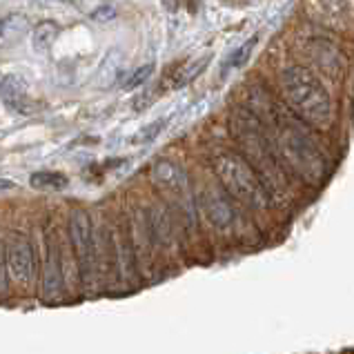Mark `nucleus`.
<instances>
[{
	"label": "nucleus",
	"instance_id": "nucleus-11",
	"mask_svg": "<svg viewBox=\"0 0 354 354\" xmlns=\"http://www.w3.org/2000/svg\"><path fill=\"white\" fill-rule=\"evenodd\" d=\"M29 18L25 14H9L0 18V49L18 45L29 34Z\"/></svg>",
	"mask_w": 354,
	"mask_h": 354
},
{
	"label": "nucleus",
	"instance_id": "nucleus-3",
	"mask_svg": "<svg viewBox=\"0 0 354 354\" xmlns=\"http://www.w3.org/2000/svg\"><path fill=\"white\" fill-rule=\"evenodd\" d=\"M212 167H214L221 187L241 207H245L248 212H257V214H263V212L274 207L266 185L261 183L257 171L248 165V160L239 151H216L214 158H212Z\"/></svg>",
	"mask_w": 354,
	"mask_h": 354
},
{
	"label": "nucleus",
	"instance_id": "nucleus-7",
	"mask_svg": "<svg viewBox=\"0 0 354 354\" xmlns=\"http://www.w3.org/2000/svg\"><path fill=\"white\" fill-rule=\"evenodd\" d=\"M198 205L203 216L214 225L218 232H234L239 234V227L248 223L239 212V203L232 198L227 192L218 185H205L198 194Z\"/></svg>",
	"mask_w": 354,
	"mask_h": 354
},
{
	"label": "nucleus",
	"instance_id": "nucleus-13",
	"mask_svg": "<svg viewBox=\"0 0 354 354\" xmlns=\"http://www.w3.org/2000/svg\"><path fill=\"white\" fill-rule=\"evenodd\" d=\"M29 185L40 189V192H60L69 185V178L63 174V171L40 169V171H34V174L29 176Z\"/></svg>",
	"mask_w": 354,
	"mask_h": 354
},
{
	"label": "nucleus",
	"instance_id": "nucleus-6",
	"mask_svg": "<svg viewBox=\"0 0 354 354\" xmlns=\"http://www.w3.org/2000/svg\"><path fill=\"white\" fill-rule=\"evenodd\" d=\"M149 176H151V183L174 201V205L180 214L187 218L194 214L196 201L189 189V178L183 165H178L176 160H169V158H156L154 165L149 169Z\"/></svg>",
	"mask_w": 354,
	"mask_h": 354
},
{
	"label": "nucleus",
	"instance_id": "nucleus-8",
	"mask_svg": "<svg viewBox=\"0 0 354 354\" xmlns=\"http://www.w3.org/2000/svg\"><path fill=\"white\" fill-rule=\"evenodd\" d=\"M7 261L9 274L16 281L18 288H34V283L40 279V259L34 241L23 232H14L7 241Z\"/></svg>",
	"mask_w": 354,
	"mask_h": 354
},
{
	"label": "nucleus",
	"instance_id": "nucleus-1",
	"mask_svg": "<svg viewBox=\"0 0 354 354\" xmlns=\"http://www.w3.org/2000/svg\"><path fill=\"white\" fill-rule=\"evenodd\" d=\"M263 125L270 129V136L279 149V156L290 169V174L303 178L310 185L326 183L330 160L326 151L319 145L317 136L306 125L295 109L277 103L270 98V105L263 107V112H254Z\"/></svg>",
	"mask_w": 354,
	"mask_h": 354
},
{
	"label": "nucleus",
	"instance_id": "nucleus-21",
	"mask_svg": "<svg viewBox=\"0 0 354 354\" xmlns=\"http://www.w3.org/2000/svg\"><path fill=\"white\" fill-rule=\"evenodd\" d=\"M16 187L14 180H9V178H0V194H5V192H12Z\"/></svg>",
	"mask_w": 354,
	"mask_h": 354
},
{
	"label": "nucleus",
	"instance_id": "nucleus-9",
	"mask_svg": "<svg viewBox=\"0 0 354 354\" xmlns=\"http://www.w3.org/2000/svg\"><path fill=\"white\" fill-rule=\"evenodd\" d=\"M63 245L49 227L43 230V254H40V292L45 301H56L65 283Z\"/></svg>",
	"mask_w": 354,
	"mask_h": 354
},
{
	"label": "nucleus",
	"instance_id": "nucleus-10",
	"mask_svg": "<svg viewBox=\"0 0 354 354\" xmlns=\"http://www.w3.org/2000/svg\"><path fill=\"white\" fill-rule=\"evenodd\" d=\"M308 54L323 69V72H328L330 76H337L343 69V60H341L339 49L332 43H328V40H321V38L319 40H310Z\"/></svg>",
	"mask_w": 354,
	"mask_h": 354
},
{
	"label": "nucleus",
	"instance_id": "nucleus-4",
	"mask_svg": "<svg viewBox=\"0 0 354 354\" xmlns=\"http://www.w3.org/2000/svg\"><path fill=\"white\" fill-rule=\"evenodd\" d=\"M281 87L292 109L308 125L326 129L332 123V98L326 85L301 65L286 67L281 74Z\"/></svg>",
	"mask_w": 354,
	"mask_h": 354
},
{
	"label": "nucleus",
	"instance_id": "nucleus-18",
	"mask_svg": "<svg viewBox=\"0 0 354 354\" xmlns=\"http://www.w3.org/2000/svg\"><path fill=\"white\" fill-rule=\"evenodd\" d=\"M151 74H154V65H151V63L136 67L134 72H131V74L125 78L123 89H136V87H140V85H145Z\"/></svg>",
	"mask_w": 354,
	"mask_h": 354
},
{
	"label": "nucleus",
	"instance_id": "nucleus-12",
	"mask_svg": "<svg viewBox=\"0 0 354 354\" xmlns=\"http://www.w3.org/2000/svg\"><path fill=\"white\" fill-rule=\"evenodd\" d=\"M0 98L3 103L18 112H25L27 105V83L18 74H7L0 78Z\"/></svg>",
	"mask_w": 354,
	"mask_h": 354
},
{
	"label": "nucleus",
	"instance_id": "nucleus-14",
	"mask_svg": "<svg viewBox=\"0 0 354 354\" xmlns=\"http://www.w3.org/2000/svg\"><path fill=\"white\" fill-rule=\"evenodd\" d=\"M60 34V25L54 23V20H40V23L34 27L32 32V45L36 52L45 54L49 47L56 43V38Z\"/></svg>",
	"mask_w": 354,
	"mask_h": 354
},
{
	"label": "nucleus",
	"instance_id": "nucleus-20",
	"mask_svg": "<svg viewBox=\"0 0 354 354\" xmlns=\"http://www.w3.org/2000/svg\"><path fill=\"white\" fill-rule=\"evenodd\" d=\"M116 18V9L109 7V5H103L92 12V20H96V23H109V20Z\"/></svg>",
	"mask_w": 354,
	"mask_h": 354
},
{
	"label": "nucleus",
	"instance_id": "nucleus-19",
	"mask_svg": "<svg viewBox=\"0 0 354 354\" xmlns=\"http://www.w3.org/2000/svg\"><path fill=\"white\" fill-rule=\"evenodd\" d=\"M9 261H7V239H0V295L9 290Z\"/></svg>",
	"mask_w": 354,
	"mask_h": 354
},
{
	"label": "nucleus",
	"instance_id": "nucleus-5",
	"mask_svg": "<svg viewBox=\"0 0 354 354\" xmlns=\"http://www.w3.org/2000/svg\"><path fill=\"white\" fill-rule=\"evenodd\" d=\"M67 236L74 252L80 288L92 286L96 274V227L83 207H74L67 218Z\"/></svg>",
	"mask_w": 354,
	"mask_h": 354
},
{
	"label": "nucleus",
	"instance_id": "nucleus-16",
	"mask_svg": "<svg viewBox=\"0 0 354 354\" xmlns=\"http://www.w3.org/2000/svg\"><path fill=\"white\" fill-rule=\"evenodd\" d=\"M257 43H259V36L245 40V43H243L239 49H234V54H232V56L227 58V63H225V72H227V69H239V67L245 65V63H248V58L252 56V52H254Z\"/></svg>",
	"mask_w": 354,
	"mask_h": 354
},
{
	"label": "nucleus",
	"instance_id": "nucleus-2",
	"mask_svg": "<svg viewBox=\"0 0 354 354\" xmlns=\"http://www.w3.org/2000/svg\"><path fill=\"white\" fill-rule=\"evenodd\" d=\"M230 129L239 145V154L257 171L261 183L266 185L274 207L286 205L290 198L288 167L279 156V149L270 136V129L248 107H236L230 114Z\"/></svg>",
	"mask_w": 354,
	"mask_h": 354
},
{
	"label": "nucleus",
	"instance_id": "nucleus-15",
	"mask_svg": "<svg viewBox=\"0 0 354 354\" xmlns=\"http://www.w3.org/2000/svg\"><path fill=\"white\" fill-rule=\"evenodd\" d=\"M209 60H212L209 54L203 56V58H198V60H192L189 65H185V67L176 74V78H174V87H183V85H187L192 78H196V76L209 65Z\"/></svg>",
	"mask_w": 354,
	"mask_h": 354
},
{
	"label": "nucleus",
	"instance_id": "nucleus-17",
	"mask_svg": "<svg viewBox=\"0 0 354 354\" xmlns=\"http://www.w3.org/2000/svg\"><path fill=\"white\" fill-rule=\"evenodd\" d=\"M165 125H167V118L154 120V123H149V125H145L143 129H140L138 134L131 138V143H134V145H147V143H151V140L158 138V134L165 129Z\"/></svg>",
	"mask_w": 354,
	"mask_h": 354
}]
</instances>
